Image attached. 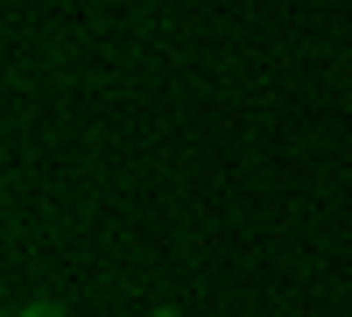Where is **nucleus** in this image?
Returning <instances> with one entry per match:
<instances>
[{
  "label": "nucleus",
  "instance_id": "1",
  "mask_svg": "<svg viewBox=\"0 0 352 317\" xmlns=\"http://www.w3.org/2000/svg\"><path fill=\"white\" fill-rule=\"evenodd\" d=\"M14 317H64V303H43V296H36V303H21Z\"/></svg>",
  "mask_w": 352,
  "mask_h": 317
},
{
  "label": "nucleus",
  "instance_id": "2",
  "mask_svg": "<svg viewBox=\"0 0 352 317\" xmlns=\"http://www.w3.org/2000/svg\"><path fill=\"white\" fill-rule=\"evenodd\" d=\"M148 317H176V310H148Z\"/></svg>",
  "mask_w": 352,
  "mask_h": 317
}]
</instances>
